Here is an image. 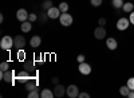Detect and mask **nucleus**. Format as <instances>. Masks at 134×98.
Masks as SVG:
<instances>
[{"label": "nucleus", "instance_id": "15", "mask_svg": "<svg viewBox=\"0 0 134 98\" xmlns=\"http://www.w3.org/2000/svg\"><path fill=\"white\" fill-rule=\"evenodd\" d=\"M24 85H26V90H27V91H31V90H35V89H36V86L39 85V82H38V79H35V82H32V81L30 79V81L26 82Z\"/></svg>", "mask_w": 134, "mask_h": 98}, {"label": "nucleus", "instance_id": "10", "mask_svg": "<svg viewBox=\"0 0 134 98\" xmlns=\"http://www.w3.org/2000/svg\"><path fill=\"white\" fill-rule=\"evenodd\" d=\"M16 18L19 21H26V20H28V12L24 8H20L16 11Z\"/></svg>", "mask_w": 134, "mask_h": 98}, {"label": "nucleus", "instance_id": "6", "mask_svg": "<svg viewBox=\"0 0 134 98\" xmlns=\"http://www.w3.org/2000/svg\"><path fill=\"white\" fill-rule=\"evenodd\" d=\"M94 36H95L98 40H100V39H105V38H106V28H105L103 26H99V27H97V28L94 30Z\"/></svg>", "mask_w": 134, "mask_h": 98}, {"label": "nucleus", "instance_id": "34", "mask_svg": "<svg viewBox=\"0 0 134 98\" xmlns=\"http://www.w3.org/2000/svg\"><path fill=\"white\" fill-rule=\"evenodd\" d=\"M51 82H52L54 85H58V82H59V78H58V77H54V78L51 79Z\"/></svg>", "mask_w": 134, "mask_h": 98}, {"label": "nucleus", "instance_id": "4", "mask_svg": "<svg viewBox=\"0 0 134 98\" xmlns=\"http://www.w3.org/2000/svg\"><path fill=\"white\" fill-rule=\"evenodd\" d=\"M66 94L69 95L70 98H76L78 95H79V89H78L76 85H70L69 88H67V90H66Z\"/></svg>", "mask_w": 134, "mask_h": 98}, {"label": "nucleus", "instance_id": "7", "mask_svg": "<svg viewBox=\"0 0 134 98\" xmlns=\"http://www.w3.org/2000/svg\"><path fill=\"white\" fill-rule=\"evenodd\" d=\"M47 15L50 19H59V16H60L59 7H51L50 9H47Z\"/></svg>", "mask_w": 134, "mask_h": 98}, {"label": "nucleus", "instance_id": "9", "mask_svg": "<svg viewBox=\"0 0 134 98\" xmlns=\"http://www.w3.org/2000/svg\"><path fill=\"white\" fill-rule=\"evenodd\" d=\"M66 88L63 85H55V89H54V94H55V97H58V98H62L64 94H66Z\"/></svg>", "mask_w": 134, "mask_h": 98}, {"label": "nucleus", "instance_id": "16", "mask_svg": "<svg viewBox=\"0 0 134 98\" xmlns=\"http://www.w3.org/2000/svg\"><path fill=\"white\" fill-rule=\"evenodd\" d=\"M21 31L23 32H30L31 31V28H32V26H31V21L30 20H26V21H21Z\"/></svg>", "mask_w": 134, "mask_h": 98}, {"label": "nucleus", "instance_id": "32", "mask_svg": "<svg viewBox=\"0 0 134 98\" xmlns=\"http://www.w3.org/2000/svg\"><path fill=\"white\" fill-rule=\"evenodd\" d=\"M78 97H79V98H90V94H88V93H79Z\"/></svg>", "mask_w": 134, "mask_h": 98}, {"label": "nucleus", "instance_id": "33", "mask_svg": "<svg viewBox=\"0 0 134 98\" xmlns=\"http://www.w3.org/2000/svg\"><path fill=\"white\" fill-rule=\"evenodd\" d=\"M129 20H130V23H131V24H134V11H131V12H130Z\"/></svg>", "mask_w": 134, "mask_h": 98}, {"label": "nucleus", "instance_id": "5", "mask_svg": "<svg viewBox=\"0 0 134 98\" xmlns=\"http://www.w3.org/2000/svg\"><path fill=\"white\" fill-rule=\"evenodd\" d=\"M129 24H130V20H129V19L121 18V19H118V21H117V28H118L119 31H125V30L129 28Z\"/></svg>", "mask_w": 134, "mask_h": 98}, {"label": "nucleus", "instance_id": "28", "mask_svg": "<svg viewBox=\"0 0 134 98\" xmlns=\"http://www.w3.org/2000/svg\"><path fill=\"white\" fill-rule=\"evenodd\" d=\"M90 3H91V6H94V7H99L100 4H102V0H90Z\"/></svg>", "mask_w": 134, "mask_h": 98}, {"label": "nucleus", "instance_id": "20", "mask_svg": "<svg viewBox=\"0 0 134 98\" xmlns=\"http://www.w3.org/2000/svg\"><path fill=\"white\" fill-rule=\"evenodd\" d=\"M111 4H113V7L115 8V9H119V8H122L124 7V0H111Z\"/></svg>", "mask_w": 134, "mask_h": 98}, {"label": "nucleus", "instance_id": "23", "mask_svg": "<svg viewBox=\"0 0 134 98\" xmlns=\"http://www.w3.org/2000/svg\"><path fill=\"white\" fill-rule=\"evenodd\" d=\"M59 9H60L62 14H63V12H67V11H69V4H67L66 2H62V3L59 4Z\"/></svg>", "mask_w": 134, "mask_h": 98}, {"label": "nucleus", "instance_id": "3", "mask_svg": "<svg viewBox=\"0 0 134 98\" xmlns=\"http://www.w3.org/2000/svg\"><path fill=\"white\" fill-rule=\"evenodd\" d=\"M26 38L24 36H21V35H16L15 38H14V47L15 48H18V50H20V48H23L24 46H26Z\"/></svg>", "mask_w": 134, "mask_h": 98}, {"label": "nucleus", "instance_id": "2", "mask_svg": "<svg viewBox=\"0 0 134 98\" xmlns=\"http://www.w3.org/2000/svg\"><path fill=\"white\" fill-rule=\"evenodd\" d=\"M59 21H60V24H62L63 27H70V26L72 24L74 19H72V15L67 14V12H63V14L59 16Z\"/></svg>", "mask_w": 134, "mask_h": 98}, {"label": "nucleus", "instance_id": "17", "mask_svg": "<svg viewBox=\"0 0 134 98\" xmlns=\"http://www.w3.org/2000/svg\"><path fill=\"white\" fill-rule=\"evenodd\" d=\"M55 94H54V90L51 91L50 89H43L42 93H40V97L42 98H52Z\"/></svg>", "mask_w": 134, "mask_h": 98}, {"label": "nucleus", "instance_id": "1", "mask_svg": "<svg viewBox=\"0 0 134 98\" xmlns=\"http://www.w3.org/2000/svg\"><path fill=\"white\" fill-rule=\"evenodd\" d=\"M0 47L3 50H11L14 47V38H11L9 35L3 36L2 40H0Z\"/></svg>", "mask_w": 134, "mask_h": 98}, {"label": "nucleus", "instance_id": "19", "mask_svg": "<svg viewBox=\"0 0 134 98\" xmlns=\"http://www.w3.org/2000/svg\"><path fill=\"white\" fill-rule=\"evenodd\" d=\"M122 9H124L125 11V12H131V11L134 9V4L133 3H130V2H126L125 4H124V7H122Z\"/></svg>", "mask_w": 134, "mask_h": 98}, {"label": "nucleus", "instance_id": "11", "mask_svg": "<svg viewBox=\"0 0 134 98\" xmlns=\"http://www.w3.org/2000/svg\"><path fill=\"white\" fill-rule=\"evenodd\" d=\"M30 79H31V77H30V74H28L27 70H23V71H20V73L18 74V81H19L20 83H26V82H28Z\"/></svg>", "mask_w": 134, "mask_h": 98}, {"label": "nucleus", "instance_id": "35", "mask_svg": "<svg viewBox=\"0 0 134 98\" xmlns=\"http://www.w3.org/2000/svg\"><path fill=\"white\" fill-rule=\"evenodd\" d=\"M127 97H129V98H134V90H130L129 94H127Z\"/></svg>", "mask_w": 134, "mask_h": 98}, {"label": "nucleus", "instance_id": "8", "mask_svg": "<svg viewBox=\"0 0 134 98\" xmlns=\"http://www.w3.org/2000/svg\"><path fill=\"white\" fill-rule=\"evenodd\" d=\"M78 70H79V73L83 74V75H88V74L91 73V66L88 63H86V62H82V63H79Z\"/></svg>", "mask_w": 134, "mask_h": 98}, {"label": "nucleus", "instance_id": "12", "mask_svg": "<svg viewBox=\"0 0 134 98\" xmlns=\"http://www.w3.org/2000/svg\"><path fill=\"white\" fill-rule=\"evenodd\" d=\"M106 46H107L109 50L114 51V50L118 47V42L115 40V38H107V40H106Z\"/></svg>", "mask_w": 134, "mask_h": 98}, {"label": "nucleus", "instance_id": "30", "mask_svg": "<svg viewBox=\"0 0 134 98\" xmlns=\"http://www.w3.org/2000/svg\"><path fill=\"white\" fill-rule=\"evenodd\" d=\"M36 19H38V16H36L35 14H30V15H28V20H30V21H35Z\"/></svg>", "mask_w": 134, "mask_h": 98}, {"label": "nucleus", "instance_id": "13", "mask_svg": "<svg viewBox=\"0 0 134 98\" xmlns=\"http://www.w3.org/2000/svg\"><path fill=\"white\" fill-rule=\"evenodd\" d=\"M14 78H15V73H14L12 70L4 71V74H3V81H5V82H12Z\"/></svg>", "mask_w": 134, "mask_h": 98}, {"label": "nucleus", "instance_id": "26", "mask_svg": "<svg viewBox=\"0 0 134 98\" xmlns=\"http://www.w3.org/2000/svg\"><path fill=\"white\" fill-rule=\"evenodd\" d=\"M0 70H2V71H7V70H9V64H8V62H2V63H0Z\"/></svg>", "mask_w": 134, "mask_h": 98}, {"label": "nucleus", "instance_id": "29", "mask_svg": "<svg viewBox=\"0 0 134 98\" xmlns=\"http://www.w3.org/2000/svg\"><path fill=\"white\" fill-rule=\"evenodd\" d=\"M98 24L105 27V26H106V19H105V18H99V20H98Z\"/></svg>", "mask_w": 134, "mask_h": 98}, {"label": "nucleus", "instance_id": "25", "mask_svg": "<svg viewBox=\"0 0 134 98\" xmlns=\"http://www.w3.org/2000/svg\"><path fill=\"white\" fill-rule=\"evenodd\" d=\"M38 97H40V94H39V91L36 89L35 90H31L28 93V98H38Z\"/></svg>", "mask_w": 134, "mask_h": 98}, {"label": "nucleus", "instance_id": "21", "mask_svg": "<svg viewBox=\"0 0 134 98\" xmlns=\"http://www.w3.org/2000/svg\"><path fill=\"white\" fill-rule=\"evenodd\" d=\"M129 91H130V89H129V86H127V85H126V86H122V88L119 89V93H121V95H124V97H127Z\"/></svg>", "mask_w": 134, "mask_h": 98}, {"label": "nucleus", "instance_id": "18", "mask_svg": "<svg viewBox=\"0 0 134 98\" xmlns=\"http://www.w3.org/2000/svg\"><path fill=\"white\" fill-rule=\"evenodd\" d=\"M24 70H27V71L35 70V64H34V61H24Z\"/></svg>", "mask_w": 134, "mask_h": 98}, {"label": "nucleus", "instance_id": "27", "mask_svg": "<svg viewBox=\"0 0 134 98\" xmlns=\"http://www.w3.org/2000/svg\"><path fill=\"white\" fill-rule=\"evenodd\" d=\"M126 85L129 86V89H130V90H134V77L129 78V79H127V83H126Z\"/></svg>", "mask_w": 134, "mask_h": 98}, {"label": "nucleus", "instance_id": "22", "mask_svg": "<svg viewBox=\"0 0 134 98\" xmlns=\"http://www.w3.org/2000/svg\"><path fill=\"white\" fill-rule=\"evenodd\" d=\"M52 7V2H51V0H44V2H43V4H42V8L43 9H50Z\"/></svg>", "mask_w": 134, "mask_h": 98}, {"label": "nucleus", "instance_id": "24", "mask_svg": "<svg viewBox=\"0 0 134 98\" xmlns=\"http://www.w3.org/2000/svg\"><path fill=\"white\" fill-rule=\"evenodd\" d=\"M18 59H20V61H26V52L23 51V48H20V50H18Z\"/></svg>", "mask_w": 134, "mask_h": 98}, {"label": "nucleus", "instance_id": "14", "mask_svg": "<svg viewBox=\"0 0 134 98\" xmlns=\"http://www.w3.org/2000/svg\"><path fill=\"white\" fill-rule=\"evenodd\" d=\"M40 43H42V38L38 36V35H35V36H32V38H31V40H30V46H31L32 48H36V47L40 46Z\"/></svg>", "mask_w": 134, "mask_h": 98}, {"label": "nucleus", "instance_id": "31", "mask_svg": "<svg viewBox=\"0 0 134 98\" xmlns=\"http://www.w3.org/2000/svg\"><path fill=\"white\" fill-rule=\"evenodd\" d=\"M85 59H86V58H85V55H82V54H79V55H78V57H76V61H78V62H79V63H82V62H85Z\"/></svg>", "mask_w": 134, "mask_h": 98}]
</instances>
